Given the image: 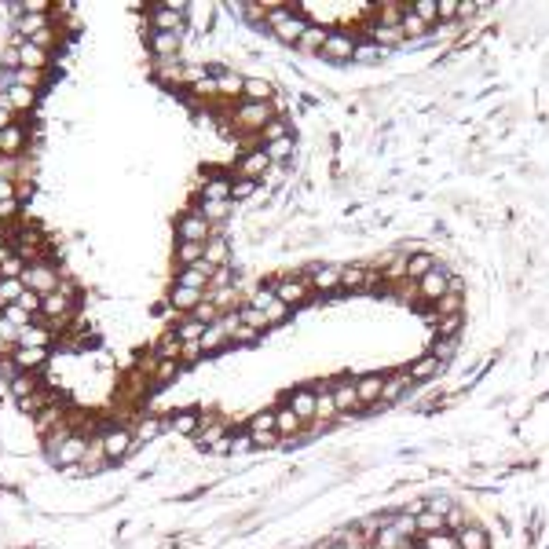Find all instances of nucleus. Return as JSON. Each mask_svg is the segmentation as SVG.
<instances>
[{
  "label": "nucleus",
  "mask_w": 549,
  "mask_h": 549,
  "mask_svg": "<svg viewBox=\"0 0 549 549\" xmlns=\"http://www.w3.org/2000/svg\"><path fill=\"white\" fill-rule=\"evenodd\" d=\"M417 289H422V297H425V300H432V304H436V300H440V297L447 293V289H450V282H447V274H443L440 267H436V271H429L425 279L417 282Z\"/></svg>",
  "instance_id": "dca6fc26"
},
{
  "label": "nucleus",
  "mask_w": 549,
  "mask_h": 549,
  "mask_svg": "<svg viewBox=\"0 0 549 549\" xmlns=\"http://www.w3.org/2000/svg\"><path fill=\"white\" fill-rule=\"evenodd\" d=\"M267 22H271L274 34H279V41H286V44H300V37L308 34V22H304L297 11H289V8H271Z\"/></svg>",
  "instance_id": "f257e3e1"
},
{
  "label": "nucleus",
  "mask_w": 549,
  "mask_h": 549,
  "mask_svg": "<svg viewBox=\"0 0 549 549\" xmlns=\"http://www.w3.org/2000/svg\"><path fill=\"white\" fill-rule=\"evenodd\" d=\"M271 165V158L267 151H249V154H242L238 161V180H256V176H264Z\"/></svg>",
  "instance_id": "9d476101"
},
{
  "label": "nucleus",
  "mask_w": 549,
  "mask_h": 549,
  "mask_svg": "<svg viewBox=\"0 0 549 549\" xmlns=\"http://www.w3.org/2000/svg\"><path fill=\"white\" fill-rule=\"evenodd\" d=\"M300 425H304V422H300V417L289 410V407H286V410H274V429H279V436H297Z\"/></svg>",
  "instance_id": "473e14b6"
},
{
  "label": "nucleus",
  "mask_w": 549,
  "mask_h": 549,
  "mask_svg": "<svg viewBox=\"0 0 549 549\" xmlns=\"http://www.w3.org/2000/svg\"><path fill=\"white\" fill-rule=\"evenodd\" d=\"M48 345H52V330L48 326H26L15 348H48Z\"/></svg>",
  "instance_id": "b1692460"
},
{
  "label": "nucleus",
  "mask_w": 549,
  "mask_h": 549,
  "mask_svg": "<svg viewBox=\"0 0 549 549\" xmlns=\"http://www.w3.org/2000/svg\"><path fill=\"white\" fill-rule=\"evenodd\" d=\"M231 341V333H228V319H216V322H209V326L202 330V337H198V345H202V352H216L220 345H228Z\"/></svg>",
  "instance_id": "ddd939ff"
},
{
  "label": "nucleus",
  "mask_w": 549,
  "mask_h": 549,
  "mask_svg": "<svg viewBox=\"0 0 549 549\" xmlns=\"http://www.w3.org/2000/svg\"><path fill=\"white\" fill-rule=\"evenodd\" d=\"M11 44H15V52H19V62H22L26 70H44V67H48V52H44V48L29 44V41H19V37H15Z\"/></svg>",
  "instance_id": "2eb2a0df"
},
{
  "label": "nucleus",
  "mask_w": 549,
  "mask_h": 549,
  "mask_svg": "<svg viewBox=\"0 0 549 549\" xmlns=\"http://www.w3.org/2000/svg\"><path fill=\"white\" fill-rule=\"evenodd\" d=\"M249 436H253V443L271 447V443H274V436H279V429H274V410H260V414H253V422H249Z\"/></svg>",
  "instance_id": "423d86ee"
},
{
  "label": "nucleus",
  "mask_w": 549,
  "mask_h": 549,
  "mask_svg": "<svg viewBox=\"0 0 549 549\" xmlns=\"http://www.w3.org/2000/svg\"><path fill=\"white\" fill-rule=\"evenodd\" d=\"M333 403H337V414H352L355 407H359L355 384H333Z\"/></svg>",
  "instance_id": "393cba45"
},
{
  "label": "nucleus",
  "mask_w": 549,
  "mask_h": 549,
  "mask_svg": "<svg viewBox=\"0 0 549 549\" xmlns=\"http://www.w3.org/2000/svg\"><path fill=\"white\" fill-rule=\"evenodd\" d=\"M22 286L29 289V293H37V297H48V293H55V289H59V274H55V267L48 260H34V264H26V271H22Z\"/></svg>",
  "instance_id": "f03ea898"
},
{
  "label": "nucleus",
  "mask_w": 549,
  "mask_h": 549,
  "mask_svg": "<svg viewBox=\"0 0 549 549\" xmlns=\"http://www.w3.org/2000/svg\"><path fill=\"white\" fill-rule=\"evenodd\" d=\"M202 330H205V326H202L198 319H183L180 326H176V341H180V345H183V341H198Z\"/></svg>",
  "instance_id": "37998d69"
},
{
  "label": "nucleus",
  "mask_w": 549,
  "mask_h": 549,
  "mask_svg": "<svg viewBox=\"0 0 549 549\" xmlns=\"http://www.w3.org/2000/svg\"><path fill=\"white\" fill-rule=\"evenodd\" d=\"M132 447H136V440H132V432H125V429H110V432L103 436V454H106L110 461L125 458Z\"/></svg>",
  "instance_id": "0eeeda50"
},
{
  "label": "nucleus",
  "mask_w": 549,
  "mask_h": 549,
  "mask_svg": "<svg viewBox=\"0 0 549 549\" xmlns=\"http://www.w3.org/2000/svg\"><path fill=\"white\" fill-rule=\"evenodd\" d=\"M381 389H384V377L377 374H366L355 381V392H359V407H366V403H381Z\"/></svg>",
  "instance_id": "a211bd4d"
},
{
  "label": "nucleus",
  "mask_w": 549,
  "mask_h": 549,
  "mask_svg": "<svg viewBox=\"0 0 549 549\" xmlns=\"http://www.w3.org/2000/svg\"><path fill=\"white\" fill-rule=\"evenodd\" d=\"M458 326H461V315H447V319H440V326H436V333H440L443 341H450V337L458 333Z\"/></svg>",
  "instance_id": "3c124183"
},
{
  "label": "nucleus",
  "mask_w": 549,
  "mask_h": 549,
  "mask_svg": "<svg viewBox=\"0 0 549 549\" xmlns=\"http://www.w3.org/2000/svg\"><path fill=\"white\" fill-rule=\"evenodd\" d=\"M202 429V417L195 410H176L172 414V432H183V436H195Z\"/></svg>",
  "instance_id": "c756f323"
},
{
  "label": "nucleus",
  "mask_w": 549,
  "mask_h": 549,
  "mask_svg": "<svg viewBox=\"0 0 549 549\" xmlns=\"http://www.w3.org/2000/svg\"><path fill=\"white\" fill-rule=\"evenodd\" d=\"M414 520H417V535H432V531H440V527L447 524L443 516H440V513H432V509H425V513H417Z\"/></svg>",
  "instance_id": "e433bc0d"
},
{
  "label": "nucleus",
  "mask_w": 549,
  "mask_h": 549,
  "mask_svg": "<svg viewBox=\"0 0 549 549\" xmlns=\"http://www.w3.org/2000/svg\"><path fill=\"white\" fill-rule=\"evenodd\" d=\"M264 151H267V158H271V161H279V158H286L289 151H293V139L286 136V139H279V143H267Z\"/></svg>",
  "instance_id": "603ef678"
},
{
  "label": "nucleus",
  "mask_w": 549,
  "mask_h": 549,
  "mask_svg": "<svg viewBox=\"0 0 549 549\" xmlns=\"http://www.w3.org/2000/svg\"><path fill=\"white\" fill-rule=\"evenodd\" d=\"M158 432H161V422H158V417H143V422L136 425V432H132V440H136V447H139V443L154 440Z\"/></svg>",
  "instance_id": "ea45409f"
},
{
  "label": "nucleus",
  "mask_w": 549,
  "mask_h": 549,
  "mask_svg": "<svg viewBox=\"0 0 549 549\" xmlns=\"http://www.w3.org/2000/svg\"><path fill=\"white\" fill-rule=\"evenodd\" d=\"M190 319H198L202 326H209V322H216V319H220V315H216V304H213V300H202L198 308L190 312Z\"/></svg>",
  "instance_id": "09e8293b"
},
{
  "label": "nucleus",
  "mask_w": 549,
  "mask_h": 549,
  "mask_svg": "<svg viewBox=\"0 0 549 549\" xmlns=\"http://www.w3.org/2000/svg\"><path fill=\"white\" fill-rule=\"evenodd\" d=\"M26 147V132H22V125H11L0 132V158H19Z\"/></svg>",
  "instance_id": "f3484780"
},
{
  "label": "nucleus",
  "mask_w": 549,
  "mask_h": 549,
  "mask_svg": "<svg viewBox=\"0 0 549 549\" xmlns=\"http://www.w3.org/2000/svg\"><path fill=\"white\" fill-rule=\"evenodd\" d=\"M436 370H440V359H436V355H422V359L410 366V377H414V381H425V377L436 374Z\"/></svg>",
  "instance_id": "58836bf2"
},
{
  "label": "nucleus",
  "mask_w": 549,
  "mask_h": 549,
  "mask_svg": "<svg viewBox=\"0 0 549 549\" xmlns=\"http://www.w3.org/2000/svg\"><path fill=\"white\" fill-rule=\"evenodd\" d=\"M326 37H330L326 29H319V26H308V34L300 37V48H319V52H322V44H326Z\"/></svg>",
  "instance_id": "8fccbe9b"
},
{
  "label": "nucleus",
  "mask_w": 549,
  "mask_h": 549,
  "mask_svg": "<svg viewBox=\"0 0 549 549\" xmlns=\"http://www.w3.org/2000/svg\"><path fill=\"white\" fill-rule=\"evenodd\" d=\"M15 366L22 370V374H29V370H37V366H44V359H48V348H15Z\"/></svg>",
  "instance_id": "aec40b11"
},
{
  "label": "nucleus",
  "mask_w": 549,
  "mask_h": 549,
  "mask_svg": "<svg viewBox=\"0 0 549 549\" xmlns=\"http://www.w3.org/2000/svg\"><path fill=\"white\" fill-rule=\"evenodd\" d=\"M242 88H246V81H242L238 74H216V92L220 95H242Z\"/></svg>",
  "instance_id": "4c0bfd02"
},
{
  "label": "nucleus",
  "mask_w": 549,
  "mask_h": 549,
  "mask_svg": "<svg viewBox=\"0 0 549 549\" xmlns=\"http://www.w3.org/2000/svg\"><path fill=\"white\" fill-rule=\"evenodd\" d=\"M341 279H345V267H337V264H326V267H319V271L312 274L315 289H322V293L337 289V286H341Z\"/></svg>",
  "instance_id": "412c9836"
},
{
  "label": "nucleus",
  "mask_w": 549,
  "mask_h": 549,
  "mask_svg": "<svg viewBox=\"0 0 549 549\" xmlns=\"http://www.w3.org/2000/svg\"><path fill=\"white\" fill-rule=\"evenodd\" d=\"M151 34H180L183 29V4H154L147 11Z\"/></svg>",
  "instance_id": "7ed1b4c3"
},
{
  "label": "nucleus",
  "mask_w": 549,
  "mask_h": 549,
  "mask_svg": "<svg viewBox=\"0 0 549 549\" xmlns=\"http://www.w3.org/2000/svg\"><path fill=\"white\" fill-rule=\"evenodd\" d=\"M15 172H19V158H0V180L15 183Z\"/></svg>",
  "instance_id": "6e6d98bb"
},
{
  "label": "nucleus",
  "mask_w": 549,
  "mask_h": 549,
  "mask_svg": "<svg viewBox=\"0 0 549 549\" xmlns=\"http://www.w3.org/2000/svg\"><path fill=\"white\" fill-rule=\"evenodd\" d=\"M151 363H154V377L158 381H172L176 374H180V359H154V355H151Z\"/></svg>",
  "instance_id": "79ce46f5"
},
{
  "label": "nucleus",
  "mask_w": 549,
  "mask_h": 549,
  "mask_svg": "<svg viewBox=\"0 0 549 549\" xmlns=\"http://www.w3.org/2000/svg\"><path fill=\"white\" fill-rule=\"evenodd\" d=\"M19 308H26L29 315H34V312H41V297H37V293H29V289H26V293H22V300H19Z\"/></svg>",
  "instance_id": "052dcab7"
},
{
  "label": "nucleus",
  "mask_w": 549,
  "mask_h": 549,
  "mask_svg": "<svg viewBox=\"0 0 549 549\" xmlns=\"http://www.w3.org/2000/svg\"><path fill=\"white\" fill-rule=\"evenodd\" d=\"M458 15H476V4H458Z\"/></svg>",
  "instance_id": "69168bd1"
},
{
  "label": "nucleus",
  "mask_w": 549,
  "mask_h": 549,
  "mask_svg": "<svg viewBox=\"0 0 549 549\" xmlns=\"http://www.w3.org/2000/svg\"><path fill=\"white\" fill-rule=\"evenodd\" d=\"M202 202H231V180H209L202 187Z\"/></svg>",
  "instance_id": "2f4dec72"
},
{
  "label": "nucleus",
  "mask_w": 549,
  "mask_h": 549,
  "mask_svg": "<svg viewBox=\"0 0 549 549\" xmlns=\"http://www.w3.org/2000/svg\"><path fill=\"white\" fill-rule=\"evenodd\" d=\"M260 136H264L267 143H279V139H286V125H282V121H267Z\"/></svg>",
  "instance_id": "5fc2aeb1"
},
{
  "label": "nucleus",
  "mask_w": 549,
  "mask_h": 549,
  "mask_svg": "<svg viewBox=\"0 0 549 549\" xmlns=\"http://www.w3.org/2000/svg\"><path fill=\"white\" fill-rule=\"evenodd\" d=\"M440 4V19H458V0H436Z\"/></svg>",
  "instance_id": "680f3d73"
},
{
  "label": "nucleus",
  "mask_w": 549,
  "mask_h": 549,
  "mask_svg": "<svg viewBox=\"0 0 549 549\" xmlns=\"http://www.w3.org/2000/svg\"><path fill=\"white\" fill-rule=\"evenodd\" d=\"M0 256H8V246H4V235H0Z\"/></svg>",
  "instance_id": "338daca9"
},
{
  "label": "nucleus",
  "mask_w": 549,
  "mask_h": 549,
  "mask_svg": "<svg viewBox=\"0 0 549 549\" xmlns=\"http://www.w3.org/2000/svg\"><path fill=\"white\" fill-rule=\"evenodd\" d=\"M322 55L326 59H352L355 55V44H352V37H345V34H330L326 37V44H322Z\"/></svg>",
  "instance_id": "6ab92c4d"
},
{
  "label": "nucleus",
  "mask_w": 549,
  "mask_h": 549,
  "mask_svg": "<svg viewBox=\"0 0 549 549\" xmlns=\"http://www.w3.org/2000/svg\"><path fill=\"white\" fill-rule=\"evenodd\" d=\"M289 410H293L300 422H315V410H319V392L315 389H297L289 396Z\"/></svg>",
  "instance_id": "6e6552de"
},
{
  "label": "nucleus",
  "mask_w": 549,
  "mask_h": 549,
  "mask_svg": "<svg viewBox=\"0 0 549 549\" xmlns=\"http://www.w3.org/2000/svg\"><path fill=\"white\" fill-rule=\"evenodd\" d=\"M176 235H180V242H198V246H205V242L213 238V228H209L198 213H187L176 223Z\"/></svg>",
  "instance_id": "39448f33"
},
{
  "label": "nucleus",
  "mask_w": 549,
  "mask_h": 549,
  "mask_svg": "<svg viewBox=\"0 0 549 549\" xmlns=\"http://www.w3.org/2000/svg\"><path fill=\"white\" fill-rule=\"evenodd\" d=\"M223 260H228V242H223V238H209V242H205V256H202V264H209V267L216 271Z\"/></svg>",
  "instance_id": "c85d7f7f"
},
{
  "label": "nucleus",
  "mask_w": 549,
  "mask_h": 549,
  "mask_svg": "<svg viewBox=\"0 0 549 549\" xmlns=\"http://www.w3.org/2000/svg\"><path fill=\"white\" fill-rule=\"evenodd\" d=\"M242 95H246V103H267V99H271V85H267V81L249 77L246 88H242Z\"/></svg>",
  "instance_id": "f704fd0d"
},
{
  "label": "nucleus",
  "mask_w": 549,
  "mask_h": 549,
  "mask_svg": "<svg viewBox=\"0 0 549 549\" xmlns=\"http://www.w3.org/2000/svg\"><path fill=\"white\" fill-rule=\"evenodd\" d=\"M414 15L429 26V22L440 19V4H436V0H417V4H414Z\"/></svg>",
  "instance_id": "de8ad7c7"
},
{
  "label": "nucleus",
  "mask_w": 549,
  "mask_h": 549,
  "mask_svg": "<svg viewBox=\"0 0 549 549\" xmlns=\"http://www.w3.org/2000/svg\"><path fill=\"white\" fill-rule=\"evenodd\" d=\"M213 267L209 264H195V267H183L180 271V279H176V286H183V289H198V293H205V286L213 282Z\"/></svg>",
  "instance_id": "9b49d317"
},
{
  "label": "nucleus",
  "mask_w": 549,
  "mask_h": 549,
  "mask_svg": "<svg viewBox=\"0 0 549 549\" xmlns=\"http://www.w3.org/2000/svg\"><path fill=\"white\" fill-rule=\"evenodd\" d=\"M403 29H407V34H422V29H425V22L417 19L414 11H407V15H403Z\"/></svg>",
  "instance_id": "13d9d810"
},
{
  "label": "nucleus",
  "mask_w": 549,
  "mask_h": 549,
  "mask_svg": "<svg viewBox=\"0 0 549 549\" xmlns=\"http://www.w3.org/2000/svg\"><path fill=\"white\" fill-rule=\"evenodd\" d=\"M4 205H15V183L11 180H0V209Z\"/></svg>",
  "instance_id": "4d7b16f0"
},
{
  "label": "nucleus",
  "mask_w": 549,
  "mask_h": 549,
  "mask_svg": "<svg viewBox=\"0 0 549 549\" xmlns=\"http://www.w3.org/2000/svg\"><path fill=\"white\" fill-rule=\"evenodd\" d=\"M202 256H205V246H198V242H180V249H176V260H180L183 267L202 264Z\"/></svg>",
  "instance_id": "72a5a7b5"
},
{
  "label": "nucleus",
  "mask_w": 549,
  "mask_h": 549,
  "mask_svg": "<svg viewBox=\"0 0 549 549\" xmlns=\"http://www.w3.org/2000/svg\"><path fill=\"white\" fill-rule=\"evenodd\" d=\"M0 106L4 110H34L37 106V92H29V88H19V85H11L8 92H0Z\"/></svg>",
  "instance_id": "f8f14e48"
},
{
  "label": "nucleus",
  "mask_w": 549,
  "mask_h": 549,
  "mask_svg": "<svg viewBox=\"0 0 549 549\" xmlns=\"http://www.w3.org/2000/svg\"><path fill=\"white\" fill-rule=\"evenodd\" d=\"M70 308H74L70 289H55V293L41 297V312H44L48 319H62V315H70Z\"/></svg>",
  "instance_id": "4468645a"
},
{
  "label": "nucleus",
  "mask_w": 549,
  "mask_h": 549,
  "mask_svg": "<svg viewBox=\"0 0 549 549\" xmlns=\"http://www.w3.org/2000/svg\"><path fill=\"white\" fill-rule=\"evenodd\" d=\"M0 228H4V216H0Z\"/></svg>",
  "instance_id": "774afa93"
},
{
  "label": "nucleus",
  "mask_w": 549,
  "mask_h": 549,
  "mask_svg": "<svg viewBox=\"0 0 549 549\" xmlns=\"http://www.w3.org/2000/svg\"><path fill=\"white\" fill-rule=\"evenodd\" d=\"M26 293L22 279H0V308H8V304H19Z\"/></svg>",
  "instance_id": "7c9ffc66"
},
{
  "label": "nucleus",
  "mask_w": 549,
  "mask_h": 549,
  "mask_svg": "<svg viewBox=\"0 0 549 549\" xmlns=\"http://www.w3.org/2000/svg\"><path fill=\"white\" fill-rule=\"evenodd\" d=\"M458 549H491V535L483 527H461L458 531Z\"/></svg>",
  "instance_id": "5701e85b"
},
{
  "label": "nucleus",
  "mask_w": 549,
  "mask_h": 549,
  "mask_svg": "<svg viewBox=\"0 0 549 549\" xmlns=\"http://www.w3.org/2000/svg\"><path fill=\"white\" fill-rule=\"evenodd\" d=\"M253 195V180H235L231 183V198H249Z\"/></svg>",
  "instance_id": "bf43d9fd"
},
{
  "label": "nucleus",
  "mask_w": 549,
  "mask_h": 549,
  "mask_svg": "<svg viewBox=\"0 0 549 549\" xmlns=\"http://www.w3.org/2000/svg\"><path fill=\"white\" fill-rule=\"evenodd\" d=\"M429 271H436V264H432V256H425V253H422V256H414V260L407 264V274H410L414 282H422Z\"/></svg>",
  "instance_id": "c03bdc74"
},
{
  "label": "nucleus",
  "mask_w": 549,
  "mask_h": 549,
  "mask_svg": "<svg viewBox=\"0 0 549 549\" xmlns=\"http://www.w3.org/2000/svg\"><path fill=\"white\" fill-rule=\"evenodd\" d=\"M4 322H11L15 330L34 326V322H29V312H26V308H19V304H8V308H4Z\"/></svg>",
  "instance_id": "a18cd8bd"
},
{
  "label": "nucleus",
  "mask_w": 549,
  "mask_h": 549,
  "mask_svg": "<svg viewBox=\"0 0 549 549\" xmlns=\"http://www.w3.org/2000/svg\"><path fill=\"white\" fill-rule=\"evenodd\" d=\"M22 271H26V260L19 253L0 256V279H22Z\"/></svg>",
  "instance_id": "c9c22d12"
},
{
  "label": "nucleus",
  "mask_w": 549,
  "mask_h": 549,
  "mask_svg": "<svg viewBox=\"0 0 549 549\" xmlns=\"http://www.w3.org/2000/svg\"><path fill=\"white\" fill-rule=\"evenodd\" d=\"M267 121H274L267 103H242L235 110V125L242 128V132H264Z\"/></svg>",
  "instance_id": "20e7f679"
},
{
  "label": "nucleus",
  "mask_w": 549,
  "mask_h": 549,
  "mask_svg": "<svg viewBox=\"0 0 549 549\" xmlns=\"http://www.w3.org/2000/svg\"><path fill=\"white\" fill-rule=\"evenodd\" d=\"M151 48H154V55L165 62L176 55V48H180V34H151Z\"/></svg>",
  "instance_id": "a878e982"
},
{
  "label": "nucleus",
  "mask_w": 549,
  "mask_h": 549,
  "mask_svg": "<svg viewBox=\"0 0 549 549\" xmlns=\"http://www.w3.org/2000/svg\"><path fill=\"white\" fill-rule=\"evenodd\" d=\"M198 352H202L198 341H183V345H180V359H198Z\"/></svg>",
  "instance_id": "e2e57ef3"
},
{
  "label": "nucleus",
  "mask_w": 549,
  "mask_h": 549,
  "mask_svg": "<svg viewBox=\"0 0 549 549\" xmlns=\"http://www.w3.org/2000/svg\"><path fill=\"white\" fill-rule=\"evenodd\" d=\"M399 34H403V26H377V29H374V37H377L381 44H396Z\"/></svg>",
  "instance_id": "864d4df0"
},
{
  "label": "nucleus",
  "mask_w": 549,
  "mask_h": 549,
  "mask_svg": "<svg viewBox=\"0 0 549 549\" xmlns=\"http://www.w3.org/2000/svg\"><path fill=\"white\" fill-rule=\"evenodd\" d=\"M436 312H440V319H447V315H461V293H458V286L450 282V289L436 300Z\"/></svg>",
  "instance_id": "cd10ccee"
},
{
  "label": "nucleus",
  "mask_w": 549,
  "mask_h": 549,
  "mask_svg": "<svg viewBox=\"0 0 549 549\" xmlns=\"http://www.w3.org/2000/svg\"><path fill=\"white\" fill-rule=\"evenodd\" d=\"M169 300H172V308H180V312H195V308H198V304H202L205 297L198 293V289H183V286H172V297H169Z\"/></svg>",
  "instance_id": "bb28decb"
},
{
  "label": "nucleus",
  "mask_w": 549,
  "mask_h": 549,
  "mask_svg": "<svg viewBox=\"0 0 549 549\" xmlns=\"http://www.w3.org/2000/svg\"><path fill=\"white\" fill-rule=\"evenodd\" d=\"M407 389V377H384V389H381V403H396Z\"/></svg>",
  "instance_id": "49530a36"
},
{
  "label": "nucleus",
  "mask_w": 549,
  "mask_h": 549,
  "mask_svg": "<svg viewBox=\"0 0 549 549\" xmlns=\"http://www.w3.org/2000/svg\"><path fill=\"white\" fill-rule=\"evenodd\" d=\"M274 297H279L286 308H297V304L308 300V282H300V279H282L279 286H274Z\"/></svg>",
  "instance_id": "1a4fd4ad"
},
{
  "label": "nucleus",
  "mask_w": 549,
  "mask_h": 549,
  "mask_svg": "<svg viewBox=\"0 0 549 549\" xmlns=\"http://www.w3.org/2000/svg\"><path fill=\"white\" fill-rule=\"evenodd\" d=\"M370 282H377V271H366L363 264L345 267V279H341L345 289H363V286H370Z\"/></svg>",
  "instance_id": "4be33fe9"
},
{
  "label": "nucleus",
  "mask_w": 549,
  "mask_h": 549,
  "mask_svg": "<svg viewBox=\"0 0 549 549\" xmlns=\"http://www.w3.org/2000/svg\"><path fill=\"white\" fill-rule=\"evenodd\" d=\"M198 216H202V220L209 223V228H213L216 220H223V216H228V202H202Z\"/></svg>",
  "instance_id": "a19ab883"
},
{
  "label": "nucleus",
  "mask_w": 549,
  "mask_h": 549,
  "mask_svg": "<svg viewBox=\"0 0 549 549\" xmlns=\"http://www.w3.org/2000/svg\"><path fill=\"white\" fill-rule=\"evenodd\" d=\"M11 125H15V114H11V110H4V106H0V132H4V128H11Z\"/></svg>",
  "instance_id": "0e129e2a"
}]
</instances>
